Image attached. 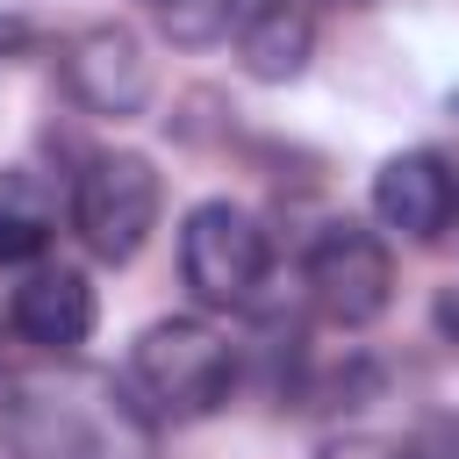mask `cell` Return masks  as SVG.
Wrapping results in <instances>:
<instances>
[{
	"mask_svg": "<svg viewBox=\"0 0 459 459\" xmlns=\"http://www.w3.org/2000/svg\"><path fill=\"white\" fill-rule=\"evenodd\" d=\"M0 445L14 459H158V416L115 373L57 366L0 394Z\"/></svg>",
	"mask_w": 459,
	"mask_h": 459,
	"instance_id": "1",
	"label": "cell"
},
{
	"mask_svg": "<svg viewBox=\"0 0 459 459\" xmlns=\"http://www.w3.org/2000/svg\"><path fill=\"white\" fill-rule=\"evenodd\" d=\"M129 387L143 394L151 416L201 423V416H215V409L230 402V387H237V351H230L208 323L165 316V323H151V330L136 337V351H129Z\"/></svg>",
	"mask_w": 459,
	"mask_h": 459,
	"instance_id": "2",
	"label": "cell"
},
{
	"mask_svg": "<svg viewBox=\"0 0 459 459\" xmlns=\"http://www.w3.org/2000/svg\"><path fill=\"white\" fill-rule=\"evenodd\" d=\"M158 201H165V186H158L151 158L100 151V158H86V172L72 186V230L100 265H129L143 251V237L158 230Z\"/></svg>",
	"mask_w": 459,
	"mask_h": 459,
	"instance_id": "3",
	"label": "cell"
},
{
	"mask_svg": "<svg viewBox=\"0 0 459 459\" xmlns=\"http://www.w3.org/2000/svg\"><path fill=\"white\" fill-rule=\"evenodd\" d=\"M179 273L208 308H251L265 273H273V244L258 230L251 208L237 201H201L179 230Z\"/></svg>",
	"mask_w": 459,
	"mask_h": 459,
	"instance_id": "4",
	"label": "cell"
},
{
	"mask_svg": "<svg viewBox=\"0 0 459 459\" xmlns=\"http://www.w3.org/2000/svg\"><path fill=\"white\" fill-rule=\"evenodd\" d=\"M301 280H308V301L337 330H366L394 294V258L366 222H330V230H316V244L301 258Z\"/></svg>",
	"mask_w": 459,
	"mask_h": 459,
	"instance_id": "5",
	"label": "cell"
},
{
	"mask_svg": "<svg viewBox=\"0 0 459 459\" xmlns=\"http://www.w3.org/2000/svg\"><path fill=\"white\" fill-rule=\"evenodd\" d=\"M65 86H72V100L93 108V115H136L143 93H151L143 43H136L129 29H115V22L86 29V36L65 50Z\"/></svg>",
	"mask_w": 459,
	"mask_h": 459,
	"instance_id": "6",
	"label": "cell"
},
{
	"mask_svg": "<svg viewBox=\"0 0 459 459\" xmlns=\"http://www.w3.org/2000/svg\"><path fill=\"white\" fill-rule=\"evenodd\" d=\"M452 208H459V186H452L437 151H402L373 172V215L387 230H402L409 244H437Z\"/></svg>",
	"mask_w": 459,
	"mask_h": 459,
	"instance_id": "7",
	"label": "cell"
},
{
	"mask_svg": "<svg viewBox=\"0 0 459 459\" xmlns=\"http://www.w3.org/2000/svg\"><path fill=\"white\" fill-rule=\"evenodd\" d=\"M14 330L36 344V351H79L86 337H93V287L79 280V273H65V265H43V273H29L22 287H14Z\"/></svg>",
	"mask_w": 459,
	"mask_h": 459,
	"instance_id": "8",
	"label": "cell"
},
{
	"mask_svg": "<svg viewBox=\"0 0 459 459\" xmlns=\"http://www.w3.org/2000/svg\"><path fill=\"white\" fill-rule=\"evenodd\" d=\"M308 50H316V22L301 0H265L251 7V22L237 29V57L258 86H287L308 72Z\"/></svg>",
	"mask_w": 459,
	"mask_h": 459,
	"instance_id": "9",
	"label": "cell"
},
{
	"mask_svg": "<svg viewBox=\"0 0 459 459\" xmlns=\"http://www.w3.org/2000/svg\"><path fill=\"white\" fill-rule=\"evenodd\" d=\"M50 230H57L50 194H43L29 172H0V265H29V258H43Z\"/></svg>",
	"mask_w": 459,
	"mask_h": 459,
	"instance_id": "10",
	"label": "cell"
},
{
	"mask_svg": "<svg viewBox=\"0 0 459 459\" xmlns=\"http://www.w3.org/2000/svg\"><path fill=\"white\" fill-rule=\"evenodd\" d=\"M409 459H459V416H430L409 437Z\"/></svg>",
	"mask_w": 459,
	"mask_h": 459,
	"instance_id": "11",
	"label": "cell"
},
{
	"mask_svg": "<svg viewBox=\"0 0 459 459\" xmlns=\"http://www.w3.org/2000/svg\"><path fill=\"white\" fill-rule=\"evenodd\" d=\"M316 459H409V445H387V437H330Z\"/></svg>",
	"mask_w": 459,
	"mask_h": 459,
	"instance_id": "12",
	"label": "cell"
},
{
	"mask_svg": "<svg viewBox=\"0 0 459 459\" xmlns=\"http://www.w3.org/2000/svg\"><path fill=\"white\" fill-rule=\"evenodd\" d=\"M430 316H437V330H445V344H459V287H437V301H430Z\"/></svg>",
	"mask_w": 459,
	"mask_h": 459,
	"instance_id": "13",
	"label": "cell"
},
{
	"mask_svg": "<svg viewBox=\"0 0 459 459\" xmlns=\"http://www.w3.org/2000/svg\"><path fill=\"white\" fill-rule=\"evenodd\" d=\"M22 43H29V22H22V14H0V57L22 50Z\"/></svg>",
	"mask_w": 459,
	"mask_h": 459,
	"instance_id": "14",
	"label": "cell"
},
{
	"mask_svg": "<svg viewBox=\"0 0 459 459\" xmlns=\"http://www.w3.org/2000/svg\"><path fill=\"white\" fill-rule=\"evenodd\" d=\"M158 7H172V0H158Z\"/></svg>",
	"mask_w": 459,
	"mask_h": 459,
	"instance_id": "15",
	"label": "cell"
},
{
	"mask_svg": "<svg viewBox=\"0 0 459 459\" xmlns=\"http://www.w3.org/2000/svg\"><path fill=\"white\" fill-rule=\"evenodd\" d=\"M0 359H7V344H0Z\"/></svg>",
	"mask_w": 459,
	"mask_h": 459,
	"instance_id": "16",
	"label": "cell"
}]
</instances>
